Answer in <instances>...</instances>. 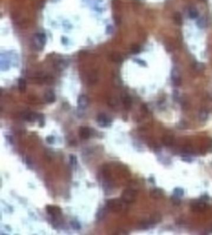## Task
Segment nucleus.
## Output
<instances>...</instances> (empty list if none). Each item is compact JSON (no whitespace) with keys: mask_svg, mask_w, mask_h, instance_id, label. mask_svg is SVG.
<instances>
[{"mask_svg":"<svg viewBox=\"0 0 212 235\" xmlns=\"http://www.w3.org/2000/svg\"><path fill=\"white\" fill-rule=\"evenodd\" d=\"M111 59L115 61L116 63H119V62H121L122 61V57L121 56L120 54H119L118 53H113L111 54Z\"/></svg>","mask_w":212,"mask_h":235,"instance_id":"obj_22","label":"nucleus"},{"mask_svg":"<svg viewBox=\"0 0 212 235\" xmlns=\"http://www.w3.org/2000/svg\"><path fill=\"white\" fill-rule=\"evenodd\" d=\"M172 79L174 84L176 86H180L181 84V79L180 76V74L177 69H173L172 71Z\"/></svg>","mask_w":212,"mask_h":235,"instance_id":"obj_10","label":"nucleus"},{"mask_svg":"<svg viewBox=\"0 0 212 235\" xmlns=\"http://www.w3.org/2000/svg\"><path fill=\"white\" fill-rule=\"evenodd\" d=\"M92 135V130L87 127H81L79 130V135L82 139H88Z\"/></svg>","mask_w":212,"mask_h":235,"instance_id":"obj_9","label":"nucleus"},{"mask_svg":"<svg viewBox=\"0 0 212 235\" xmlns=\"http://www.w3.org/2000/svg\"><path fill=\"white\" fill-rule=\"evenodd\" d=\"M107 213V209L105 208H101L98 210L97 214H96V218L98 220H101L106 216Z\"/></svg>","mask_w":212,"mask_h":235,"instance_id":"obj_14","label":"nucleus"},{"mask_svg":"<svg viewBox=\"0 0 212 235\" xmlns=\"http://www.w3.org/2000/svg\"><path fill=\"white\" fill-rule=\"evenodd\" d=\"M26 164L28 165L29 166H31L32 165V160H31V158H30V157H29V156H26Z\"/></svg>","mask_w":212,"mask_h":235,"instance_id":"obj_33","label":"nucleus"},{"mask_svg":"<svg viewBox=\"0 0 212 235\" xmlns=\"http://www.w3.org/2000/svg\"><path fill=\"white\" fill-rule=\"evenodd\" d=\"M135 61H136V62L137 63H138V64H140V65L143 66H146V62H144V61L141 60V59H135Z\"/></svg>","mask_w":212,"mask_h":235,"instance_id":"obj_34","label":"nucleus"},{"mask_svg":"<svg viewBox=\"0 0 212 235\" xmlns=\"http://www.w3.org/2000/svg\"><path fill=\"white\" fill-rule=\"evenodd\" d=\"M131 51L133 54H138L140 52V47L137 44H133L131 47Z\"/></svg>","mask_w":212,"mask_h":235,"instance_id":"obj_28","label":"nucleus"},{"mask_svg":"<svg viewBox=\"0 0 212 235\" xmlns=\"http://www.w3.org/2000/svg\"><path fill=\"white\" fill-rule=\"evenodd\" d=\"M123 202L122 200L110 199L107 202V208L113 213L121 212L123 208Z\"/></svg>","mask_w":212,"mask_h":235,"instance_id":"obj_1","label":"nucleus"},{"mask_svg":"<svg viewBox=\"0 0 212 235\" xmlns=\"http://www.w3.org/2000/svg\"><path fill=\"white\" fill-rule=\"evenodd\" d=\"M38 120L39 123V126H40V127H43L44 125V118L42 114H39Z\"/></svg>","mask_w":212,"mask_h":235,"instance_id":"obj_30","label":"nucleus"},{"mask_svg":"<svg viewBox=\"0 0 212 235\" xmlns=\"http://www.w3.org/2000/svg\"><path fill=\"white\" fill-rule=\"evenodd\" d=\"M89 104V99L86 95L81 94L78 96L77 99L78 107L81 109H85Z\"/></svg>","mask_w":212,"mask_h":235,"instance_id":"obj_8","label":"nucleus"},{"mask_svg":"<svg viewBox=\"0 0 212 235\" xmlns=\"http://www.w3.org/2000/svg\"><path fill=\"white\" fill-rule=\"evenodd\" d=\"M182 159L183 161L188 162V163H190V162H192V159H191V158L190 157V156H187V155L183 156L182 157Z\"/></svg>","mask_w":212,"mask_h":235,"instance_id":"obj_32","label":"nucleus"},{"mask_svg":"<svg viewBox=\"0 0 212 235\" xmlns=\"http://www.w3.org/2000/svg\"><path fill=\"white\" fill-rule=\"evenodd\" d=\"M137 196V193L134 190L126 189L123 191L121 195V200L126 203H134Z\"/></svg>","mask_w":212,"mask_h":235,"instance_id":"obj_2","label":"nucleus"},{"mask_svg":"<svg viewBox=\"0 0 212 235\" xmlns=\"http://www.w3.org/2000/svg\"><path fill=\"white\" fill-rule=\"evenodd\" d=\"M199 13H198L197 9L194 7V6H191L189 9V15L191 19H195L197 18Z\"/></svg>","mask_w":212,"mask_h":235,"instance_id":"obj_17","label":"nucleus"},{"mask_svg":"<svg viewBox=\"0 0 212 235\" xmlns=\"http://www.w3.org/2000/svg\"><path fill=\"white\" fill-rule=\"evenodd\" d=\"M44 99L48 104H52L56 101V95L53 91H48L44 95Z\"/></svg>","mask_w":212,"mask_h":235,"instance_id":"obj_11","label":"nucleus"},{"mask_svg":"<svg viewBox=\"0 0 212 235\" xmlns=\"http://www.w3.org/2000/svg\"><path fill=\"white\" fill-rule=\"evenodd\" d=\"M97 122L99 126L101 127H107L110 125L111 120L107 114L101 113L98 115L97 117Z\"/></svg>","mask_w":212,"mask_h":235,"instance_id":"obj_5","label":"nucleus"},{"mask_svg":"<svg viewBox=\"0 0 212 235\" xmlns=\"http://www.w3.org/2000/svg\"><path fill=\"white\" fill-rule=\"evenodd\" d=\"M180 197L177 196L175 195H173L171 196V202L174 204V205H179L181 203V200Z\"/></svg>","mask_w":212,"mask_h":235,"instance_id":"obj_26","label":"nucleus"},{"mask_svg":"<svg viewBox=\"0 0 212 235\" xmlns=\"http://www.w3.org/2000/svg\"><path fill=\"white\" fill-rule=\"evenodd\" d=\"M161 216L158 213H156L154 214H153V215L151 216L150 219V222H151L153 224H154L156 223H159V221L161 220Z\"/></svg>","mask_w":212,"mask_h":235,"instance_id":"obj_21","label":"nucleus"},{"mask_svg":"<svg viewBox=\"0 0 212 235\" xmlns=\"http://www.w3.org/2000/svg\"><path fill=\"white\" fill-rule=\"evenodd\" d=\"M197 26L199 27L200 28H204L207 26V21L206 19L203 18H200L197 21Z\"/></svg>","mask_w":212,"mask_h":235,"instance_id":"obj_27","label":"nucleus"},{"mask_svg":"<svg viewBox=\"0 0 212 235\" xmlns=\"http://www.w3.org/2000/svg\"><path fill=\"white\" fill-rule=\"evenodd\" d=\"M173 195H175L177 196H183L184 195V190L183 188H180V187H177V188L174 189Z\"/></svg>","mask_w":212,"mask_h":235,"instance_id":"obj_25","label":"nucleus"},{"mask_svg":"<svg viewBox=\"0 0 212 235\" xmlns=\"http://www.w3.org/2000/svg\"><path fill=\"white\" fill-rule=\"evenodd\" d=\"M163 195V191L160 188H154L150 192V196L154 199H159Z\"/></svg>","mask_w":212,"mask_h":235,"instance_id":"obj_12","label":"nucleus"},{"mask_svg":"<svg viewBox=\"0 0 212 235\" xmlns=\"http://www.w3.org/2000/svg\"><path fill=\"white\" fill-rule=\"evenodd\" d=\"M26 89V81L23 79V78H20L18 81V90L20 93H25Z\"/></svg>","mask_w":212,"mask_h":235,"instance_id":"obj_16","label":"nucleus"},{"mask_svg":"<svg viewBox=\"0 0 212 235\" xmlns=\"http://www.w3.org/2000/svg\"><path fill=\"white\" fill-rule=\"evenodd\" d=\"M34 46L39 49H42L46 43V36L43 33H38L34 35L33 37Z\"/></svg>","mask_w":212,"mask_h":235,"instance_id":"obj_3","label":"nucleus"},{"mask_svg":"<svg viewBox=\"0 0 212 235\" xmlns=\"http://www.w3.org/2000/svg\"><path fill=\"white\" fill-rule=\"evenodd\" d=\"M47 213L52 218L53 220H57L62 216V211L60 208L52 205H47L46 208Z\"/></svg>","mask_w":212,"mask_h":235,"instance_id":"obj_4","label":"nucleus"},{"mask_svg":"<svg viewBox=\"0 0 212 235\" xmlns=\"http://www.w3.org/2000/svg\"><path fill=\"white\" fill-rule=\"evenodd\" d=\"M162 140L163 144L164 145L167 146V147H169V146H171L174 144V138L172 135H166L165 136H164Z\"/></svg>","mask_w":212,"mask_h":235,"instance_id":"obj_13","label":"nucleus"},{"mask_svg":"<svg viewBox=\"0 0 212 235\" xmlns=\"http://www.w3.org/2000/svg\"><path fill=\"white\" fill-rule=\"evenodd\" d=\"M39 114H37L33 112H26L22 115V117L24 120L29 122H34L38 120Z\"/></svg>","mask_w":212,"mask_h":235,"instance_id":"obj_7","label":"nucleus"},{"mask_svg":"<svg viewBox=\"0 0 212 235\" xmlns=\"http://www.w3.org/2000/svg\"><path fill=\"white\" fill-rule=\"evenodd\" d=\"M174 20L177 25H181L182 24V16L179 12H176L174 15Z\"/></svg>","mask_w":212,"mask_h":235,"instance_id":"obj_19","label":"nucleus"},{"mask_svg":"<svg viewBox=\"0 0 212 235\" xmlns=\"http://www.w3.org/2000/svg\"><path fill=\"white\" fill-rule=\"evenodd\" d=\"M70 226L73 228L74 230L78 231L81 230V224L77 220H72L70 222Z\"/></svg>","mask_w":212,"mask_h":235,"instance_id":"obj_23","label":"nucleus"},{"mask_svg":"<svg viewBox=\"0 0 212 235\" xmlns=\"http://www.w3.org/2000/svg\"><path fill=\"white\" fill-rule=\"evenodd\" d=\"M123 103L126 109H129L131 108L132 101L131 97L128 96V95H125V96H124V97H123Z\"/></svg>","mask_w":212,"mask_h":235,"instance_id":"obj_15","label":"nucleus"},{"mask_svg":"<svg viewBox=\"0 0 212 235\" xmlns=\"http://www.w3.org/2000/svg\"><path fill=\"white\" fill-rule=\"evenodd\" d=\"M195 69L197 71H201L204 69V66L201 63H196L195 65Z\"/></svg>","mask_w":212,"mask_h":235,"instance_id":"obj_29","label":"nucleus"},{"mask_svg":"<svg viewBox=\"0 0 212 235\" xmlns=\"http://www.w3.org/2000/svg\"><path fill=\"white\" fill-rule=\"evenodd\" d=\"M46 142L49 144H52L54 142V137L52 135H49L46 137Z\"/></svg>","mask_w":212,"mask_h":235,"instance_id":"obj_31","label":"nucleus"},{"mask_svg":"<svg viewBox=\"0 0 212 235\" xmlns=\"http://www.w3.org/2000/svg\"><path fill=\"white\" fill-rule=\"evenodd\" d=\"M208 112L207 110L205 109H201L199 112V114H198V117L199 119L201 121H205L208 118Z\"/></svg>","mask_w":212,"mask_h":235,"instance_id":"obj_18","label":"nucleus"},{"mask_svg":"<svg viewBox=\"0 0 212 235\" xmlns=\"http://www.w3.org/2000/svg\"><path fill=\"white\" fill-rule=\"evenodd\" d=\"M69 162L70 165L72 167H75L77 164V156L74 154H70L69 155Z\"/></svg>","mask_w":212,"mask_h":235,"instance_id":"obj_24","label":"nucleus"},{"mask_svg":"<svg viewBox=\"0 0 212 235\" xmlns=\"http://www.w3.org/2000/svg\"><path fill=\"white\" fill-rule=\"evenodd\" d=\"M67 64L66 61H62V60L59 61L56 64V69H57L59 71H62L66 67Z\"/></svg>","mask_w":212,"mask_h":235,"instance_id":"obj_20","label":"nucleus"},{"mask_svg":"<svg viewBox=\"0 0 212 235\" xmlns=\"http://www.w3.org/2000/svg\"><path fill=\"white\" fill-rule=\"evenodd\" d=\"M207 205L206 204V203L201 200L193 202L191 205V210H192L193 212H196V213L202 212L207 209Z\"/></svg>","mask_w":212,"mask_h":235,"instance_id":"obj_6","label":"nucleus"}]
</instances>
